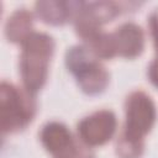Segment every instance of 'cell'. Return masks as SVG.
<instances>
[{"instance_id":"1","label":"cell","mask_w":158,"mask_h":158,"mask_svg":"<svg viewBox=\"0 0 158 158\" xmlns=\"http://www.w3.org/2000/svg\"><path fill=\"white\" fill-rule=\"evenodd\" d=\"M125 125L116 141L120 158H139L143 153V138L154 125L157 111L149 95L142 90L132 91L125 101Z\"/></svg>"},{"instance_id":"2","label":"cell","mask_w":158,"mask_h":158,"mask_svg":"<svg viewBox=\"0 0 158 158\" xmlns=\"http://www.w3.org/2000/svg\"><path fill=\"white\" fill-rule=\"evenodd\" d=\"M21 46L20 74L23 88L36 94L47 80L48 64L54 51V41L44 32L33 31Z\"/></svg>"},{"instance_id":"3","label":"cell","mask_w":158,"mask_h":158,"mask_svg":"<svg viewBox=\"0 0 158 158\" xmlns=\"http://www.w3.org/2000/svg\"><path fill=\"white\" fill-rule=\"evenodd\" d=\"M35 94L2 81L0 86V118L4 133L23 130L36 114Z\"/></svg>"},{"instance_id":"4","label":"cell","mask_w":158,"mask_h":158,"mask_svg":"<svg viewBox=\"0 0 158 158\" xmlns=\"http://www.w3.org/2000/svg\"><path fill=\"white\" fill-rule=\"evenodd\" d=\"M65 65L75 77L84 93L96 95L106 89L109 73L86 46L78 44L68 48L65 53Z\"/></svg>"},{"instance_id":"5","label":"cell","mask_w":158,"mask_h":158,"mask_svg":"<svg viewBox=\"0 0 158 158\" xmlns=\"http://www.w3.org/2000/svg\"><path fill=\"white\" fill-rule=\"evenodd\" d=\"M43 147L53 158H77L85 144L77 141L68 127L62 122H47L40 133Z\"/></svg>"},{"instance_id":"6","label":"cell","mask_w":158,"mask_h":158,"mask_svg":"<svg viewBox=\"0 0 158 158\" xmlns=\"http://www.w3.org/2000/svg\"><path fill=\"white\" fill-rule=\"evenodd\" d=\"M116 116L110 110H99L78 123L79 139L88 147L101 146L111 139L116 131Z\"/></svg>"},{"instance_id":"7","label":"cell","mask_w":158,"mask_h":158,"mask_svg":"<svg viewBox=\"0 0 158 158\" xmlns=\"http://www.w3.org/2000/svg\"><path fill=\"white\" fill-rule=\"evenodd\" d=\"M116 56L123 58H135L139 56L144 46V35L142 28L135 22H125L112 33Z\"/></svg>"},{"instance_id":"8","label":"cell","mask_w":158,"mask_h":158,"mask_svg":"<svg viewBox=\"0 0 158 158\" xmlns=\"http://www.w3.org/2000/svg\"><path fill=\"white\" fill-rule=\"evenodd\" d=\"M81 1H38L35 4L37 16L46 23L63 25L73 20Z\"/></svg>"},{"instance_id":"9","label":"cell","mask_w":158,"mask_h":158,"mask_svg":"<svg viewBox=\"0 0 158 158\" xmlns=\"http://www.w3.org/2000/svg\"><path fill=\"white\" fill-rule=\"evenodd\" d=\"M32 32V14L26 9H17L6 21L5 35L11 42L22 43Z\"/></svg>"},{"instance_id":"10","label":"cell","mask_w":158,"mask_h":158,"mask_svg":"<svg viewBox=\"0 0 158 158\" xmlns=\"http://www.w3.org/2000/svg\"><path fill=\"white\" fill-rule=\"evenodd\" d=\"M148 26H149V31L153 38V43H154V48L158 53V10L153 11L149 17H148Z\"/></svg>"},{"instance_id":"11","label":"cell","mask_w":158,"mask_h":158,"mask_svg":"<svg viewBox=\"0 0 158 158\" xmlns=\"http://www.w3.org/2000/svg\"><path fill=\"white\" fill-rule=\"evenodd\" d=\"M148 78L152 84L158 88V57L148 67Z\"/></svg>"},{"instance_id":"12","label":"cell","mask_w":158,"mask_h":158,"mask_svg":"<svg viewBox=\"0 0 158 158\" xmlns=\"http://www.w3.org/2000/svg\"><path fill=\"white\" fill-rule=\"evenodd\" d=\"M77 158H95V157H94L93 152L89 149V147H88V146H85V147H84V149L80 152V154H79Z\"/></svg>"}]
</instances>
